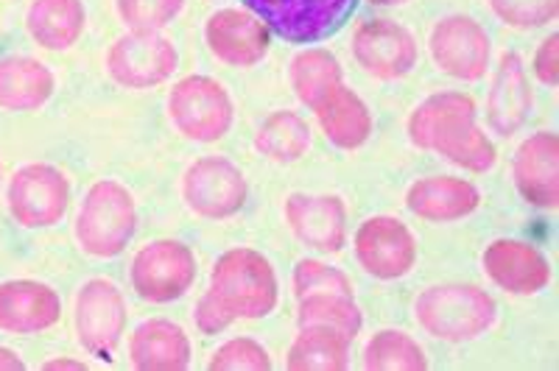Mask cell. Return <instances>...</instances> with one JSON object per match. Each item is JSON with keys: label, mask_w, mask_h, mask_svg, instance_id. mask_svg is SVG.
Returning a JSON list of instances; mask_svg holds the SVG:
<instances>
[{"label": "cell", "mask_w": 559, "mask_h": 371, "mask_svg": "<svg viewBox=\"0 0 559 371\" xmlns=\"http://www.w3.org/2000/svg\"><path fill=\"white\" fill-rule=\"evenodd\" d=\"M408 137L423 152H437L448 163L481 173L496 165L492 140L476 123V101L464 93H437L408 118Z\"/></svg>", "instance_id": "6da1fadb"}, {"label": "cell", "mask_w": 559, "mask_h": 371, "mask_svg": "<svg viewBox=\"0 0 559 371\" xmlns=\"http://www.w3.org/2000/svg\"><path fill=\"white\" fill-rule=\"evenodd\" d=\"M210 296L233 319H263L277 308L280 285L274 265L254 249H229L210 274Z\"/></svg>", "instance_id": "7a4b0ae2"}, {"label": "cell", "mask_w": 559, "mask_h": 371, "mask_svg": "<svg viewBox=\"0 0 559 371\" xmlns=\"http://www.w3.org/2000/svg\"><path fill=\"white\" fill-rule=\"evenodd\" d=\"M417 324L431 338L448 344L476 340L487 333L498 319L496 299L478 285L448 283L433 285L417 299Z\"/></svg>", "instance_id": "3957f363"}, {"label": "cell", "mask_w": 559, "mask_h": 371, "mask_svg": "<svg viewBox=\"0 0 559 371\" xmlns=\"http://www.w3.org/2000/svg\"><path fill=\"white\" fill-rule=\"evenodd\" d=\"M138 232V207L121 182L102 179L90 188L76 220V238L93 258H118Z\"/></svg>", "instance_id": "277c9868"}, {"label": "cell", "mask_w": 559, "mask_h": 371, "mask_svg": "<svg viewBox=\"0 0 559 371\" xmlns=\"http://www.w3.org/2000/svg\"><path fill=\"white\" fill-rule=\"evenodd\" d=\"M272 34L294 45H311L342 32L358 0H243Z\"/></svg>", "instance_id": "5b68a950"}, {"label": "cell", "mask_w": 559, "mask_h": 371, "mask_svg": "<svg viewBox=\"0 0 559 371\" xmlns=\"http://www.w3.org/2000/svg\"><path fill=\"white\" fill-rule=\"evenodd\" d=\"M168 115L188 140L216 143L233 127V98L227 87L210 76H188L168 95Z\"/></svg>", "instance_id": "8992f818"}, {"label": "cell", "mask_w": 559, "mask_h": 371, "mask_svg": "<svg viewBox=\"0 0 559 371\" xmlns=\"http://www.w3.org/2000/svg\"><path fill=\"white\" fill-rule=\"evenodd\" d=\"M129 279L140 299L154 304L174 302L191 290L197 279V258L179 240H154L134 254Z\"/></svg>", "instance_id": "52a82bcc"}, {"label": "cell", "mask_w": 559, "mask_h": 371, "mask_svg": "<svg viewBox=\"0 0 559 371\" xmlns=\"http://www.w3.org/2000/svg\"><path fill=\"white\" fill-rule=\"evenodd\" d=\"M109 76L127 89H148L168 82L179 68V53L171 39L157 32H132L107 53Z\"/></svg>", "instance_id": "ba28073f"}, {"label": "cell", "mask_w": 559, "mask_h": 371, "mask_svg": "<svg viewBox=\"0 0 559 371\" xmlns=\"http://www.w3.org/2000/svg\"><path fill=\"white\" fill-rule=\"evenodd\" d=\"M182 199L202 218L222 220L241 213L249 199V184L229 159L202 157L185 170Z\"/></svg>", "instance_id": "9c48e42d"}, {"label": "cell", "mask_w": 559, "mask_h": 371, "mask_svg": "<svg viewBox=\"0 0 559 371\" xmlns=\"http://www.w3.org/2000/svg\"><path fill=\"white\" fill-rule=\"evenodd\" d=\"M428 51L442 73L459 82H476L489 68V37L478 20L451 14L433 26Z\"/></svg>", "instance_id": "30bf717a"}, {"label": "cell", "mask_w": 559, "mask_h": 371, "mask_svg": "<svg viewBox=\"0 0 559 371\" xmlns=\"http://www.w3.org/2000/svg\"><path fill=\"white\" fill-rule=\"evenodd\" d=\"M356 260L369 277L401 279L414 268L417 260V240L412 229L397 218L389 215H376L364 220L356 232Z\"/></svg>", "instance_id": "8fae6325"}, {"label": "cell", "mask_w": 559, "mask_h": 371, "mask_svg": "<svg viewBox=\"0 0 559 371\" xmlns=\"http://www.w3.org/2000/svg\"><path fill=\"white\" fill-rule=\"evenodd\" d=\"M127 330V304L121 290L107 279H90L76 299V333L87 352L109 360Z\"/></svg>", "instance_id": "7c38bea8"}, {"label": "cell", "mask_w": 559, "mask_h": 371, "mask_svg": "<svg viewBox=\"0 0 559 371\" xmlns=\"http://www.w3.org/2000/svg\"><path fill=\"white\" fill-rule=\"evenodd\" d=\"M70 202V184L51 165H28L9 184V207L23 227H53Z\"/></svg>", "instance_id": "4fadbf2b"}, {"label": "cell", "mask_w": 559, "mask_h": 371, "mask_svg": "<svg viewBox=\"0 0 559 371\" xmlns=\"http://www.w3.org/2000/svg\"><path fill=\"white\" fill-rule=\"evenodd\" d=\"M353 57L369 76L392 82L412 73L417 64V43L392 20H369L353 37Z\"/></svg>", "instance_id": "5bb4252c"}, {"label": "cell", "mask_w": 559, "mask_h": 371, "mask_svg": "<svg viewBox=\"0 0 559 371\" xmlns=\"http://www.w3.org/2000/svg\"><path fill=\"white\" fill-rule=\"evenodd\" d=\"M204 39L210 51L216 53L224 64L233 68H252L269 53L272 45V32L261 17L243 9H222L207 20L204 26Z\"/></svg>", "instance_id": "9a60e30c"}, {"label": "cell", "mask_w": 559, "mask_h": 371, "mask_svg": "<svg viewBox=\"0 0 559 371\" xmlns=\"http://www.w3.org/2000/svg\"><path fill=\"white\" fill-rule=\"evenodd\" d=\"M286 220L292 232L313 252H338L347 238V210L338 195H288Z\"/></svg>", "instance_id": "2e32d148"}, {"label": "cell", "mask_w": 559, "mask_h": 371, "mask_svg": "<svg viewBox=\"0 0 559 371\" xmlns=\"http://www.w3.org/2000/svg\"><path fill=\"white\" fill-rule=\"evenodd\" d=\"M484 271L487 277L507 294L532 296L540 294L551 283V265L546 254L523 240L503 238L487 246L484 252Z\"/></svg>", "instance_id": "e0dca14e"}, {"label": "cell", "mask_w": 559, "mask_h": 371, "mask_svg": "<svg viewBox=\"0 0 559 371\" xmlns=\"http://www.w3.org/2000/svg\"><path fill=\"white\" fill-rule=\"evenodd\" d=\"M515 184L528 204L554 210L559 204V140L554 132L526 137L512 163Z\"/></svg>", "instance_id": "ac0fdd59"}, {"label": "cell", "mask_w": 559, "mask_h": 371, "mask_svg": "<svg viewBox=\"0 0 559 371\" xmlns=\"http://www.w3.org/2000/svg\"><path fill=\"white\" fill-rule=\"evenodd\" d=\"M62 315L57 290L34 279H12L0 285V330L32 335L53 327Z\"/></svg>", "instance_id": "d6986e66"}, {"label": "cell", "mask_w": 559, "mask_h": 371, "mask_svg": "<svg viewBox=\"0 0 559 371\" xmlns=\"http://www.w3.org/2000/svg\"><path fill=\"white\" fill-rule=\"evenodd\" d=\"M406 204L417 218L431 224H451L476 213L481 204L476 184L459 177H428L417 179L408 188Z\"/></svg>", "instance_id": "ffe728a7"}, {"label": "cell", "mask_w": 559, "mask_h": 371, "mask_svg": "<svg viewBox=\"0 0 559 371\" xmlns=\"http://www.w3.org/2000/svg\"><path fill=\"white\" fill-rule=\"evenodd\" d=\"M532 112V89H528L523 59L518 53H503L496 82L487 98V123L501 137H512Z\"/></svg>", "instance_id": "44dd1931"}, {"label": "cell", "mask_w": 559, "mask_h": 371, "mask_svg": "<svg viewBox=\"0 0 559 371\" xmlns=\"http://www.w3.org/2000/svg\"><path fill=\"white\" fill-rule=\"evenodd\" d=\"M313 112H317L324 137L344 152L361 148L372 134V115H369L367 104L344 84L328 89L317 101Z\"/></svg>", "instance_id": "7402d4cb"}, {"label": "cell", "mask_w": 559, "mask_h": 371, "mask_svg": "<svg viewBox=\"0 0 559 371\" xmlns=\"http://www.w3.org/2000/svg\"><path fill=\"white\" fill-rule=\"evenodd\" d=\"M129 358L143 371H182L191 366V340L174 321L152 319L134 330Z\"/></svg>", "instance_id": "603a6c76"}, {"label": "cell", "mask_w": 559, "mask_h": 371, "mask_svg": "<svg viewBox=\"0 0 559 371\" xmlns=\"http://www.w3.org/2000/svg\"><path fill=\"white\" fill-rule=\"evenodd\" d=\"M53 93L51 70L28 57H9L0 62V107L14 112L43 107Z\"/></svg>", "instance_id": "cb8c5ba5"}, {"label": "cell", "mask_w": 559, "mask_h": 371, "mask_svg": "<svg viewBox=\"0 0 559 371\" xmlns=\"http://www.w3.org/2000/svg\"><path fill=\"white\" fill-rule=\"evenodd\" d=\"M87 23L82 0H34L28 12V32L43 48L62 51L76 43Z\"/></svg>", "instance_id": "d4e9b609"}, {"label": "cell", "mask_w": 559, "mask_h": 371, "mask_svg": "<svg viewBox=\"0 0 559 371\" xmlns=\"http://www.w3.org/2000/svg\"><path fill=\"white\" fill-rule=\"evenodd\" d=\"M347 344L336 330L302 327L288 349L286 366L292 371H342L347 369Z\"/></svg>", "instance_id": "484cf974"}, {"label": "cell", "mask_w": 559, "mask_h": 371, "mask_svg": "<svg viewBox=\"0 0 559 371\" xmlns=\"http://www.w3.org/2000/svg\"><path fill=\"white\" fill-rule=\"evenodd\" d=\"M258 152L272 163H297L311 145V129L297 112L280 109L272 118L263 120V127L258 129L254 137Z\"/></svg>", "instance_id": "4316f807"}, {"label": "cell", "mask_w": 559, "mask_h": 371, "mask_svg": "<svg viewBox=\"0 0 559 371\" xmlns=\"http://www.w3.org/2000/svg\"><path fill=\"white\" fill-rule=\"evenodd\" d=\"M361 308L353 296L313 294L299 299V327H328L344 338H356L361 333Z\"/></svg>", "instance_id": "83f0119b"}, {"label": "cell", "mask_w": 559, "mask_h": 371, "mask_svg": "<svg viewBox=\"0 0 559 371\" xmlns=\"http://www.w3.org/2000/svg\"><path fill=\"white\" fill-rule=\"evenodd\" d=\"M342 64L324 48H311L294 57L292 62V84L297 89L299 101L306 107H317V101L336 84H342Z\"/></svg>", "instance_id": "f1b7e54d"}, {"label": "cell", "mask_w": 559, "mask_h": 371, "mask_svg": "<svg viewBox=\"0 0 559 371\" xmlns=\"http://www.w3.org/2000/svg\"><path fill=\"white\" fill-rule=\"evenodd\" d=\"M364 366L372 371H426L428 358L408 333L381 330L364 349Z\"/></svg>", "instance_id": "f546056e"}, {"label": "cell", "mask_w": 559, "mask_h": 371, "mask_svg": "<svg viewBox=\"0 0 559 371\" xmlns=\"http://www.w3.org/2000/svg\"><path fill=\"white\" fill-rule=\"evenodd\" d=\"M294 294L299 299L313 294L353 296V283L336 265L319 263V260H299L297 268H294Z\"/></svg>", "instance_id": "4dcf8cb0"}, {"label": "cell", "mask_w": 559, "mask_h": 371, "mask_svg": "<svg viewBox=\"0 0 559 371\" xmlns=\"http://www.w3.org/2000/svg\"><path fill=\"white\" fill-rule=\"evenodd\" d=\"M182 7L185 0H118V12L132 32H159Z\"/></svg>", "instance_id": "1f68e13d"}, {"label": "cell", "mask_w": 559, "mask_h": 371, "mask_svg": "<svg viewBox=\"0 0 559 371\" xmlns=\"http://www.w3.org/2000/svg\"><path fill=\"white\" fill-rule=\"evenodd\" d=\"M207 366L213 371H269L272 369V358L258 340L233 338L218 346Z\"/></svg>", "instance_id": "d6a6232c"}, {"label": "cell", "mask_w": 559, "mask_h": 371, "mask_svg": "<svg viewBox=\"0 0 559 371\" xmlns=\"http://www.w3.org/2000/svg\"><path fill=\"white\" fill-rule=\"evenodd\" d=\"M489 9L512 28H540L557 20L559 0H489Z\"/></svg>", "instance_id": "836d02e7"}, {"label": "cell", "mask_w": 559, "mask_h": 371, "mask_svg": "<svg viewBox=\"0 0 559 371\" xmlns=\"http://www.w3.org/2000/svg\"><path fill=\"white\" fill-rule=\"evenodd\" d=\"M534 76L546 87H557L559 82V34H551L534 53Z\"/></svg>", "instance_id": "e575fe53"}, {"label": "cell", "mask_w": 559, "mask_h": 371, "mask_svg": "<svg viewBox=\"0 0 559 371\" xmlns=\"http://www.w3.org/2000/svg\"><path fill=\"white\" fill-rule=\"evenodd\" d=\"M233 315L222 308V304L213 299V296H204L202 302L197 304V327L207 335H218L222 330H227L233 324Z\"/></svg>", "instance_id": "d590c367"}, {"label": "cell", "mask_w": 559, "mask_h": 371, "mask_svg": "<svg viewBox=\"0 0 559 371\" xmlns=\"http://www.w3.org/2000/svg\"><path fill=\"white\" fill-rule=\"evenodd\" d=\"M23 369V360L12 352V349H3L0 346V371H20Z\"/></svg>", "instance_id": "8d00e7d4"}, {"label": "cell", "mask_w": 559, "mask_h": 371, "mask_svg": "<svg viewBox=\"0 0 559 371\" xmlns=\"http://www.w3.org/2000/svg\"><path fill=\"white\" fill-rule=\"evenodd\" d=\"M43 369H48V371H51V369H76V371H84V369H87V366L76 363V360H51V363H45Z\"/></svg>", "instance_id": "74e56055"}, {"label": "cell", "mask_w": 559, "mask_h": 371, "mask_svg": "<svg viewBox=\"0 0 559 371\" xmlns=\"http://www.w3.org/2000/svg\"><path fill=\"white\" fill-rule=\"evenodd\" d=\"M369 3H376V7H397V3H406V0H369Z\"/></svg>", "instance_id": "f35d334b"}]
</instances>
